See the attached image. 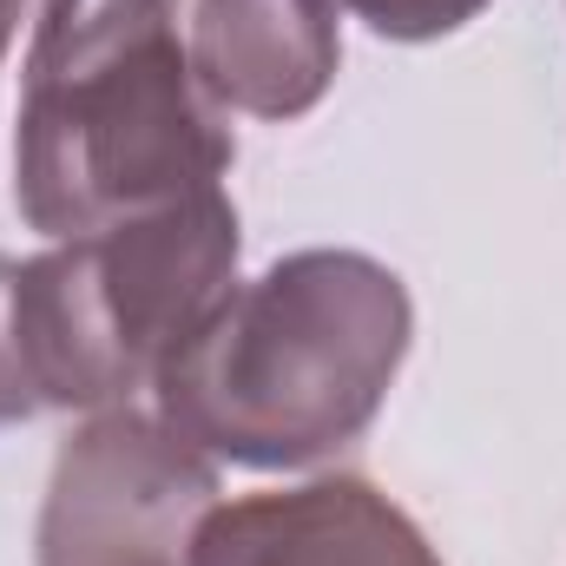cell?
<instances>
[{"instance_id": "1", "label": "cell", "mask_w": 566, "mask_h": 566, "mask_svg": "<svg viewBox=\"0 0 566 566\" xmlns=\"http://www.w3.org/2000/svg\"><path fill=\"white\" fill-rule=\"evenodd\" d=\"M231 139L191 99L171 0H46L27 73L20 198L40 231H106L218 191Z\"/></svg>"}, {"instance_id": "2", "label": "cell", "mask_w": 566, "mask_h": 566, "mask_svg": "<svg viewBox=\"0 0 566 566\" xmlns=\"http://www.w3.org/2000/svg\"><path fill=\"white\" fill-rule=\"evenodd\" d=\"M409 303L363 258H296L218 303L158 369L171 428L238 461H310L356 434L402 356Z\"/></svg>"}, {"instance_id": "3", "label": "cell", "mask_w": 566, "mask_h": 566, "mask_svg": "<svg viewBox=\"0 0 566 566\" xmlns=\"http://www.w3.org/2000/svg\"><path fill=\"white\" fill-rule=\"evenodd\" d=\"M238 258V218L218 191L165 205L151 224H106V238L13 277V349L53 402L126 396L145 369L218 310Z\"/></svg>"}, {"instance_id": "4", "label": "cell", "mask_w": 566, "mask_h": 566, "mask_svg": "<svg viewBox=\"0 0 566 566\" xmlns=\"http://www.w3.org/2000/svg\"><path fill=\"white\" fill-rule=\"evenodd\" d=\"M198 566H434L402 514L369 488H303L290 501H251L198 534Z\"/></svg>"}, {"instance_id": "5", "label": "cell", "mask_w": 566, "mask_h": 566, "mask_svg": "<svg viewBox=\"0 0 566 566\" xmlns=\"http://www.w3.org/2000/svg\"><path fill=\"white\" fill-rule=\"evenodd\" d=\"M205 80L258 113H296L329 80L336 40L323 0H205Z\"/></svg>"}, {"instance_id": "6", "label": "cell", "mask_w": 566, "mask_h": 566, "mask_svg": "<svg viewBox=\"0 0 566 566\" xmlns=\"http://www.w3.org/2000/svg\"><path fill=\"white\" fill-rule=\"evenodd\" d=\"M349 7H363L369 13V27H382V33H441V27H461L481 0H349Z\"/></svg>"}, {"instance_id": "7", "label": "cell", "mask_w": 566, "mask_h": 566, "mask_svg": "<svg viewBox=\"0 0 566 566\" xmlns=\"http://www.w3.org/2000/svg\"><path fill=\"white\" fill-rule=\"evenodd\" d=\"M7 277H13V271L0 264V310H7ZM27 389H33V382H27V369H20V349L0 343V422H7V416H27V402H33Z\"/></svg>"}, {"instance_id": "8", "label": "cell", "mask_w": 566, "mask_h": 566, "mask_svg": "<svg viewBox=\"0 0 566 566\" xmlns=\"http://www.w3.org/2000/svg\"><path fill=\"white\" fill-rule=\"evenodd\" d=\"M13 7H20V0H0V40H7V27H13Z\"/></svg>"}]
</instances>
